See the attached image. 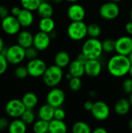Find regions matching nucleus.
<instances>
[{
    "label": "nucleus",
    "mask_w": 132,
    "mask_h": 133,
    "mask_svg": "<svg viewBox=\"0 0 132 133\" xmlns=\"http://www.w3.org/2000/svg\"><path fill=\"white\" fill-rule=\"evenodd\" d=\"M131 62L128 56L120 54L113 55L107 62V70L114 77H123L128 74Z\"/></svg>",
    "instance_id": "nucleus-1"
},
{
    "label": "nucleus",
    "mask_w": 132,
    "mask_h": 133,
    "mask_svg": "<svg viewBox=\"0 0 132 133\" xmlns=\"http://www.w3.org/2000/svg\"><path fill=\"white\" fill-rule=\"evenodd\" d=\"M82 52L88 59H98L103 52L102 42L98 38L89 37L83 43Z\"/></svg>",
    "instance_id": "nucleus-2"
},
{
    "label": "nucleus",
    "mask_w": 132,
    "mask_h": 133,
    "mask_svg": "<svg viewBox=\"0 0 132 133\" xmlns=\"http://www.w3.org/2000/svg\"><path fill=\"white\" fill-rule=\"evenodd\" d=\"M63 75L62 69L54 64L47 68L42 78L44 84L52 88L59 85L63 79Z\"/></svg>",
    "instance_id": "nucleus-3"
},
{
    "label": "nucleus",
    "mask_w": 132,
    "mask_h": 133,
    "mask_svg": "<svg viewBox=\"0 0 132 133\" xmlns=\"http://www.w3.org/2000/svg\"><path fill=\"white\" fill-rule=\"evenodd\" d=\"M2 53L11 65H19L26 58V49L18 44L5 48Z\"/></svg>",
    "instance_id": "nucleus-4"
},
{
    "label": "nucleus",
    "mask_w": 132,
    "mask_h": 133,
    "mask_svg": "<svg viewBox=\"0 0 132 133\" xmlns=\"http://www.w3.org/2000/svg\"><path fill=\"white\" fill-rule=\"evenodd\" d=\"M68 37L74 41L83 40L88 35V26L82 21H72L67 28Z\"/></svg>",
    "instance_id": "nucleus-5"
},
{
    "label": "nucleus",
    "mask_w": 132,
    "mask_h": 133,
    "mask_svg": "<svg viewBox=\"0 0 132 133\" xmlns=\"http://www.w3.org/2000/svg\"><path fill=\"white\" fill-rule=\"evenodd\" d=\"M120 6L117 5V2H114L113 1L106 2L103 4L99 9L100 16L107 20H112L117 18L120 15Z\"/></svg>",
    "instance_id": "nucleus-6"
},
{
    "label": "nucleus",
    "mask_w": 132,
    "mask_h": 133,
    "mask_svg": "<svg viewBox=\"0 0 132 133\" xmlns=\"http://www.w3.org/2000/svg\"><path fill=\"white\" fill-rule=\"evenodd\" d=\"M26 107L23 104L22 100L11 99L9 100L5 107V111L7 115L12 118H19L22 116L26 110Z\"/></svg>",
    "instance_id": "nucleus-7"
},
{
    "label": "nucleus",
    "mask_w": 132,
    "mask_h": 133,
    "mask_svg": "<svg viewBox=\"0 0 132 133\" xmlns=\"http://www.w3.org/2000/svg\"><path fill=\"white\" fill-rule=\"evenodd\" d=\"M1 27L6 34L16 35L20 31L21 25L17 17L12 15H9L8 16L2 19Z\"/></svg>",
    "instance_id": "nucleus-8"
},
{
    "label": "nucleus",
    "mask_w": 132,
    "mask_h": 133,
    "mask_svg": "<svg viewBox=\"0 0 132 133\" xmlns=\"http://www.w3.org/2000/svg\"><path fill=\"white\" fill-rule=\"evenodd\" d=\"M26 66L27 68L29 76L34 78L43 76L44 73L45 72L47 68L46 62L44 60L38 58L29 60Z\"/></svg>",
    "instance_id": "nucleus-9"
},
{
    "label": "nucleus",
    "mask_w": 132,
    "mask_h": 133,
    "mask_svg": "<svg viewBox=\"0 0 132 133\" xmlns=\"http://www.w3.org/2000/svg\"><path fill=\"white\" fill-rule=\"evenodd\" d=\"M92 116L97 121H105L107 120L110 114V109L108 104L102 101H98L94 102L93 107L91 110Z\"/></svg>",
    "instance_id": "nucleus-10"
},
{
    "label": "nucleus",
    "mask_w": 132,
    "mask_h": 133,
    "mask_svg": "<svg viewBox=\"0 0 132 133\" xmlns=\"http://www.w3.org/2000/svg\"><path fill=\"white\" fill-rule=\"evenodd\" d=\"M65 101V94L63 90L58 87H52L46 96V101L52 107H61Z\"/></svg>",
    "instance_id": "nucleus-11"
},
{
    "label": "nucleus",
    "mask_w": 132,
    "mask_h": 133,
    "mask_svg": "<svg viewBox=\"0 0 132 133\" xmlns=\"http://www.w3.org/2000/svg\"><path fill=\"white\" fill-rule=\"evenodd\" d=\"M115 51L117 54L127 55L132 51V37L130 36H121L115 41Z\"/></svg>",
    "instance_id": "nucleus-12"
},
{
    "label": "nucleus",
    "mask_w": 132,
    "mask_h": 133,
    "mask_svg": "<svg viewBox=\"0 0 132 133\" xmlns=\"http://www.w3.org/2000/svg\"><path fill=\"white\" fill-rule=\"evenodd\" d=\"M51 41V37L49 34L40 30L33 35V46L35 47L39 51H45L49 48Z\"/></svg>",
    "instance_id": "nucleus-13"
},
{
    "label": "nucleus",
    "mask_w": 132,
    "mask_h": 133,
    "mask_svg": "<svg viewBox=\"0 0 132 133\" xmlns=\"http://www.w3.org/2000/svg\"><path fill=\"white\" fill-rule=\"evenodd\" d=\"M67 16L71 21H82L86 16V10L82 5L75 2L68 6Z\"/></svg>",
    "instance_id": "nucleus-14"
},
{
    "label": "nucleus",
    "mask_w": 132,
    "mask_h": 133,
    "mask_svg": "<svg viewBox=\"0 0 132 133\" xmlns=\"http://www.w3.org/2000/svg\"><path fill=\"white\" fill-rule=\"evenodd\" d=\"M85 65V74L89 77L98 76L102 71V64L98 59H88Z\"/></svg>",
    "instance_id": "nucleus-15"
},
{
    "label": "nucleus",
    "mask_w": 132,
    "mask_h": 133,
    "mask_svg": "<svg viewBox=\"0 0 132 133\" xmlns=\"http://www.w3.org/2000/svg\"><path fill=\"white\" fill-rule=\"evenodd\" d=\"M16 41H17L18 44H19L20 46H22L23 48H24L26 49L27 48L33 46V35L32 34L31 32H30L26 30H20L17 34Z\"/></svg>",
    "instance_id": "nucleus-16"
},
{
    "label": "nucleus",
    "mask_w": 132,
    "mask_h": 133,
    "mask_svg": "<svg viewBox=\"0 0 132 133\" xmlns=\"http://www.w3.org/2000/svg\"><path fill=\"white\" fill-rule=\"evenodd\" d=\"M17 19L23 27H29L34 22V16L33 12L26 9H22L20 13L18 15Z\"/></svg>",
    "instance_id": "nucleus-17"
},
{
    "label": "nucleus",
    "mask_w": 132,
    "mask_h": 133,
    "mask_svg": "<svg viewBox=\"0 0 132 133\" xmlns=\"http://www.w3.org/2000/svg\"><path fill=\"white\" fill-rule=\"evenodd\" d=\"M131 108V105L128 99L121 98L115 103L114 111L119 116H124L130 111Z\"/></svg>",
    "instance_id": "nucleus-18"
},
{
    "label": "nucleus",
    "mask_w": 132,
    "mask_h": 133,
    "mask_svg": "<svg viewBox=\"0 0 132 133\" xmlns=\"http://www.w3.org/2000/svg\"><path fill=\"white\" fill-rule=\"evenodd\" d=\"M54 108L47 103L46 104H44L40 107L37 112V115L40 119L50 122L54 118Z\"/></svg>",
    "instance_id": "nucleus-19"
},
{
    "label": "nucleus",
    "mask_w": 132,
    "mask_h": 133,
    "mask_svg": "<svg viewBox=\"0 0 132 133\" xmlns=\"http://www.w3.org/2000/svg\"><path fill=\"white\" fill-rule=\"evenodd\" d=\"M54 61V64L56 65L61 67V69H64V68L68 66V65L70 64L71 57L68 51H60L55 55Z\"/></svg>",
    "instance_id": "nucleus-20"
},
{
    "label": "nucleus",
    "mask_w": 132,
    "mask_h": 133,
    "mask_svg": "<svg viewBox=\"0 0 132 133\" xmlns=\"http://www.w3.org/2000/svg\"><path fill=\"white\" fill-rule=\"evenodd\" d=\"M68 72L75 77H82L85 74V65L77 59L72 61L68 65Z\"/></svg>",
    "instance_id": "nucleus-21"
},
{
    "label": "nucleus",
    "mask_w": 132,
    "mask_h": 133,
    "mask_svg": "<svg viewBox=\"0 0 132 133\" xmlns=\"http://www.w3.org/2000/svg\"><path fill=\"white\" fill-rule=\"evenodd\" d=\"M38 27L40 31H43L50 34L54 30L55 22L52 19V17H43L39 21Z\"/></svg>",
    "instance_id": "nucleus-22"
},
{
    "label": "nucleus",
    "mask_w": 132,
    "mask_h": 133,
    "mask_svg": "<svg viewBox=\"0 0 132 133\" xmlns=\"http://www.w3.org/2000/svg\"><path fill=\"white\" fill-rule=\"evenodd\" d=\"M67 131V125L63 120L53 118L51 121L49 122V132L65 133Z\"/></svg>",
    "instance_id": "nucleus-23"
},
{
    "label": "nucleus",
    "mask_w": 132,
    "mask_h": 133,
    "mask_svg": "<svg viewBox=\"0 0 132 133\" xmlns=\"http://www.w3.org/2000/svg\"><path fill=\"white\" fill-rule=\"evenodd\" d=\"M8 131L10 133H24L26 131V124L20 118H14L9 123Z\"/></svg>",
    "instance_id": "nucleus-24"
},
{
    "label": "nucleus",
    "mask_w": 132,
    "mask_h": 133,
    "mask_svg": "<svg viewBox=\"0 0 132 133\" xmlns=\"http://www.w3.org/2000/svg\"><path fill=\"white\" fill-rule=\"evenodd\" d=\"M22 101L26 108L33 109L38 104V97L36 94L33 92H27L22 97Z\"/></svg>",
    "instance_id": "nucleus-25"
},
{
    "label": "nucleus",
    "mask_w": 132,
    "mask_h": 133,
    "mask_svg": "<svg viewBox=\"0 0 132 133\" xmlns=\"http://www.w3.org/2000/svg\"><path fill=\"white\" fill-rule=\"evenodd\" d=\"M37 12L38 15L40 16V18L52 17V16L54 14V8L51 3L45 2V1H42L37 9Z\"/></svg>",
    "instance_id": "nucleus-26"
},
{
    "label": "nucleus",
    "mask_w": 132,
    "mask_h": 133,
    "mask_svg": "<svg viewBox=\"0 0 132 133\" xmlns=\"http://www.w3.org/2000/svg\"><path fill=\"white\" fill-rule=\"evenodd\" d=\"M33 130L36 133H46L49 132V122L39 118V120L33 122Z\"/></svg>",
    "instance_id": "nucleus-27"
},
{
    "label": "nucleus",
    "mask_w": 132,
    "mask_h": 133,
    "mask_svg": "<svg viewBox=\"0 0 132 133\" xmlns=\"http://www.w3.org/2000/svg\"><path fill=\"white\" fill-rule=\"evenodd\" d=\"M72 131L73 133H90L92 129L87 123L84 122H77L72 125Z\"/></svg>",
    "instance_id": "nucleus-28"
},
{
    "label": "nucleus",
    "mask_w": 132,
    "mask_h": 133,
    "mask_svg": "<svg viewBox=\"0 0 132 133\" xmlns=\"http://www.w3.org/2000/svg\"><path fill=\"white\" fill-rule=\"evenodd\" d=\"M42 0H20L22 8L30 10L32 12L37 11Z\"/></svg>",
    "instance_id": "nucleus-29"
},
{
    "label": "nucleus",
    "mask_w": 132,
    "mask_h": 133,
    "mask_svg": "<svg viewBox=\"0 0 132 133\" xmlns=\"http://www.w3.org/2000/svg\"><path fill=\"white\" fill-rule=\"evenodd\" d=\"M82 82L80 77L72 76L68 80V87L71 89V90L73 92L79 91L82 88Z\"/></svg>",
    "instance_id": "nucleus-30"
},
{
    "label": "nucleus",
    "mask_w": 132,
    "mask_h": 133,
    "mask_svg": "<svg viewBox=\"0 0 132 133\" xmlns=\"http://www.w3.org/2000/svg\"><path fill=\"white\" fill-rule=\"evenodd\" d=\"M35 114L33 111V109H28L26 108L20 118L26 124V125H30L33 124L35 122Z\"/></svg>",
    "instance_id": "nucleus-31"
},
{
    "label": "nucleus",
    "mask_w": 132,
    "mask_h": 133,
    "mask_svg": "<svg viewBox=\"0 0 132 133\" xmlns=\"http://www.w3.org/2000/svg\"><path fill=\"white\" fill-rule=\"evenodd\" d=\"M102 30L100 26L96 23H91L88 26V35L90 37L98 38L101 34Z\"/></svg>",
    "instance_id": "nucleus-32"
},
{
    "label": "nucleus",
    "mask_w": 132,
    "mask_h": 133,
    "mask_svg": "<svg viewBox=\"0 0 132 133\" xmlns=\"http://www.w3.org/2000/svg\"><path fill=\"white\" fill-rule=\"evenodd\" d=\"M103 50L104 52L111 53L115 51V41L111 38L105 39L103 42Z\"/></svg>",
    "instance_id": "nucleus-33"
},
{
    "label": "nucleus",
    "mask_w": 132,
    "mask_h": 133,
    "mask_svg": "<svg viewBox=\"0 0 132 133\" xmlns=\"http://www.w3.org/2000/svg\"><path fill=\"white\" fill-rule=\"evenodd\" d=\"M14 74H15V76L19 79H24L29 76L26 66H23V65L17 66L15 69Z\"/></svg>",
    "instance_id": "nucleus-34"
},
{
    "label": "nucleus",
    "mask_w": 132,
    "mask_h": 133,
    "mask_svg": "<svg viewBox=\"0 0 132 133\" xmlns=\"http://www.w3.org/2000/svg\"><path fill=\"white\" fill-rule=\"evenodd\" d=\"M38 51H39L33 46L26 48V58L28 60H32L37 58Z\"/></svg>",
    "instance_id": "nucleus-35"
},
{
    "label": "nucleus",
    "mask_w": 132,
    "mask_h": 133,
    "mask_svg": "<svg viewBox=\"0 0 132 133\" xmlns=\"http://www.w3.org/2000/svg\"><path fill=\"white\" fill-rule=\"evenodd\" d=\"M8 65L9 62L6 57L2 53H0V76L6 72L8 69Z\"/></svg>",
    "instance_id": "nucleus-36"
},
{
    "label": "nucleus",
    "mask_w": 132,
    "mask_h": 133,
    "mask_svg": "<svg viewBox=\"0 0 132 133\" xmlns=\"http://www.w3.org/2000/svg\"><path fill=\"white\" fill-rule=\"evenodd\" d=\"M122 89L127 94H131L132 93V78H128L124 80L122 83Z\"/></svg>",
    "instance_id": "nucleus-37"
},
{
    "label": "nucleus",
    "mask_w": 132,
    "mask_h": 133,
    "mask_svg": "<svg viewBox=\"0 0 132 133\" xmlns=\"http://www.w3.org/2000/svg\"><path fill=\"white\" fill-rule=\"evenodd\" d=\"M65 116H66V114L63 108H61V107L54 108V118L58 119V120H64L65 118Z\"/></svg>",
    "instance_id": "nucleus-38"
},
{
    "label": "nucleus",
    "mask_w": 132,
    "mask_h": 133,
    "mask_svg": "<svg viewBox=\"0 0 132 133\" xmlns=\"http://www.w3.org/2000/svg\"><path fill=\"white\" fill-rule=\"evenodd\" d=\"M9 125V122L6 118H0V131L8 129Z\"/></svg>",
    "instance_id": "nucleus-39"
},
{
    "label": "nucleus",
    "mask_w": 132,
    "mask_h": 133,
    "mask_svg": "<svg viewBox=\"0 0 132 133\" xmlns=\"http://www.w3.org/2000/svg\"><path fill=\"white\" fill-rule=\"evenodd\" d=\"M9 15V9L4 5H0V18L3 19L6 16H8Z\"/></svg>",
    "instance_id": "nucleus-40"
},
{
    "label": "nucleus",
    "mask_w": 132,
    "mask_h": 133,
    "mask_svg": "<svg viewBox=\"0 0 132 133\" xmlns=\"http://www.w3.org/2000/svg\"><path fill=\"white\" fill-rule=\"evenodd\" d=\"M21 10H22V9H21L20 7H19V6H13V7L11 9L10 12H11V15H12V16L17 17L18 15L20 13Z\"/></svg>",
    "instance_id": "nucleus-41"
},
{
    "label": "nucleus",
    "mask_w": 132,
    "mask_h": 133,
    "mask_svg": "<svg viewBox=\"0 0 132 133\" xmlns=\"http://www.w3.org/2000/svg\"><path fill=\"white\" fill-rule=\"evenodd\" d=\"M76 59L78 60V61H79L80 62H82V64H86V62L88 61V58H87V57L82 53V52H81L80 54H79L78 55V56H77V58H76Z\"/></svg>",
    "instance_id": "nucleus-42"
},
{
    "label": "nucleus",
    "mask_w": 132,
    "mask_h": 133,
    "mask_svg": "<svg viewBox=\"0 0 132 133\" xmlns=\"http://www.w3.org/2000/svg\"><path fill=\"white\" fill-rule=\"evenodd\" d=\"M93 102L91 101H87L84 104V109L87 111H91L93 107Z\"/></svg>",
    "instance_id": "nucleus-43"
},
{
    "label": "nucleus",
    "mask_w": 132,
    "mask_h": 133,
    "mask_svg": "<svg viewBox=\"0 0 132 133\" xmlns=\"http://www.w3.org/2000/svg\"><path fill=\"white\" fill-rule=\"evenodd\" d=\"M125 30H126L127 33L129 35H131L132 36V20L131 21L128 22L126 23V25H125Z\"/></svg>",
    "instance_id": "nucleus-44"
},
{
    "label": "nucleus",
    "mask_w": 132,
    "mask_h": 133,
    "mask_svg": "<svg viewBox=\"0 0 132 133\" xmlns=\"http://www.w3.org/2000/svg\"><path fill=\"white\" fill-rule=\"evenodd\" d=\"M93 132L95 133H107V130L103 127H97L93 130Z\"/></svg>",
    "instance_id": "nucleus-45"
},
{
    "label": "nucleus",
    "mask_w": 132,
    "mask_h": 133,
    "mask_svg": "<svg viewBox=\"0 0 132 133\" xmlns=\"http://www.w3.org/2000/svg\"><path fill=\"white\" fill-rule=\"evenodd\" d=\"M4 48H5V43H4V41L2 38V37H0V53L2 52Z\"/></svg>",
    "instance_id": "nucleus-46"
},
{
    "label": "nucleus",
    "mask_w": 132,
    "mask_h": 133,
    "mask_svg": "<svg viewBox=\"0 0 132 133\" xmlns=\"http://www.w3.org/2000/svg\"><path fill=\"white\" fill-rule=\"evenodd\" d=\"M89 95H90L92 97H95L96 96V93L94 90H92V91H90V93H89Z\"/></svg>",
    "instance_id": "nucleus-47"
},
{
    "label": "nucleus",
    "mask_w": 132,
    "mask_h": 133,
    "mask_svg": "<svg viewBox=\"0 0 132 133\" xmlns=\"http://www.w3.org/2000/svg\"><path fill=\"white\" fill-rule=\"evenodd\" d=\"M128 128H129L130 131L132 132V118L129 121V122H128Z\"/></svg>",
    "instance_id": "nucleus-48"
},
{
    "label": "nucleus",
    "mask_w": 132,
    "mask_h": 133,
    "mask_svg": "<svg viewBox=\"0 0 132 133\" xmlns=\"http://www.w3.org/2000/svg\"><path fill=\"white\" fill-rule=\"evenodd\" d=\"M52 2L55 4H60L63 2V0H52Z\"/></svg>",
    "instance_id": "nucleus-49"
},
{
    "label": "nucleus",
    "mask_w": 132,
    "mask_h": 133,
    "mask_svg": "<svg viewBox=\"0 0 132 133\" xmlns=\"http://www.w3.org/2000/svg\"><path fill=\"white\" fill-rule=\"evenodd\" d=\"M72 77V75H71V74H70L69 72H68V74L66 75V79H67L68 80H69V79H71Z\"/></svg>",
    "instance_id": "nucleus-50"
},
{
    "label": "nucleus",
    "mask_w": 132,
    "mask_h": 133,
    "mask_svg": "<svg viewBox=\"0 0 132 133\" xmlns=\"http://www.w3.org/2000/svg\"><path fill=\"white\" fill-rule=\"evenodd\" d=\"M128 100H129V101H130V103H131V107H132V93L130 94Z\"/></svg>",
    "instance_id": "nucleus-51"
},
{
    "label": "nucleus",
    "mask_w": 132,
    "mask_h": 133,
    "mask_svg": "<svg viewBox=\"0 0 132 133\" xmlns=\"http://www.w3.org/2000/svg\"><path fill=\"white\" fill-rule=\"evenodd\" d=\"M128 58H129V60H130V62H131V64H132V51L130 53V54H129Z\"/></svg>",
    "instance_id": "nucleus-52"
},
{
    "label": "nucleus",
    "mask_w": 132,
    "mask_h": 133,
    "mask_svg": "<svg viewBox=\"0 0 132 133\" xmlns=\"http://www.w3.org/2000/svg\"><path fill=\"white\" fill-rule=\"evenodd\" d=\"M128 74L130 75V76L132 78V64H131V68H130V70H129V72H128Z\"/></svg>",
    "instance_id": "nucleus-53"
},
{
    "label": "nucleus",
    "mask_w": 132,
    "mask_h": 133,
    "mask_svg": "<svg viewBox=\"0 0 132 133\" xmlns=\"http://www.w3.org/2000/svg\"><path fill=\"white\" fill-rule=\"evenodd\" d=\"M65 1H67V2H72V3H75V2H78L79 0H65Z\"/></svg>",
    "instance_id": "nucleus-54"
},
{
    "label": "nucleus",
    "mask_w": 132,
    "mask_h": 133,
    "mask_svg": "<svg viewBox=\"0 0 132 133\" xmlns=\"http://www.w3.org/2000/svg\"><path fill=\"white\" fill-rule=\"evenodd\" d=\"M130 17H131V19L132 20V8L131 9V10H130Z\"/></svg>",
    "instance_id": "nucleus-55"
},
{
    "label": "nucleus",
    "mask_w": 132,
    "mask_h": 133,
    "mask_svg": "<svg viewBox=\"0 0 132 133\" xmlns=\"http://www.w3.org/2000/svg\"><path fill=\"white\" fill-rule=\"evenodd\" d=\"M111 1H113V2H117H117H120L121 0H111Z\"/></svg>",
    "instance_id": "nucleus-56"
}]
</instances>
